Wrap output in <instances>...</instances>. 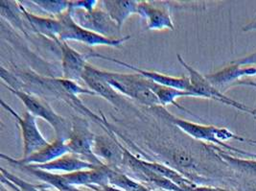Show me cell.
I'll list each match as a JSON object with an SVG mask.
<instances>
[{
	"label": "cell",
	"instance_id": "cell-1",
	"mask_svg": "<svg viewBox=\"0 0 256 191\" xmlns=\"http://www.w3.org/2000/svg\"><path fill=\"white\" fill-rule=\"evenodd\" d=\"M160 114L163 118L170 120L171 123H173L178 128H180L182 131L186 132L188 136H192L195 140L208 142L220 145L222 147L228 149L230 151L238 153L240 155L252 156L256 158V154H252L248 152H244L243 150L236 149L232 146L224 142L230 140H237L242 142H248V144L256 145V140L244 138L243 136H238L232 132L228 130L226 128H218V127H215L212 125H200V124L190 122L187 120H180L178 118H176L174 116L168 114L163 108L160 110Z\"/></svg>",
	"mask_w": 256,
	"mask_h": 191
},
{
	"label": "cell",
	"instance_id": "cell-12",
	"mask_svg": "<svg viewBox=\"0 0 256 191\" xmlns=\"http://www.w3.org/2000/svg\"><path fill=\"white\" fill-rule=\"evenodd\" d=\"M68 153H70V151L66 146V140L62 138H56L53 142L48 144L44 148L20 160H16L12 156L4 154H1L0 156L2 160H5L8 162H10L12 166H24L34 164H46Z\"/></svg>",
	"mask_w": 256,
	"mask_h": 191
},
{
	"label": "cell",
	"instance_id": "cell-19",
	"mask_svg": "<svg viewBox=\"0 0 256 191\" xmlns=\"http://www.w3.org/2000/svg\"><path fill=\"white\" fill-rule=\"evenodd\" d=\"M20 168L24 171H26L27 173L33 175L36 178L44 182L48 186L55 188L58 191H88L82 190L74 186H70L68 184H66V180L62 177V174H56L53 172H48L44 170L36 169V168H32L30 166H24Z\"/></svg>",
	"mask_w": 256,
	"mask_h": 191
},
{
	"label": "cell",
	"instance_id": "cell-3",
	"mask_svg": "<svg viewBox=\"0 0 256 191\" xmlns=\"http://www.w3.org/2000/svg\"><path fill=\"white\" fill-rule=\"evenodd\" d=\"M6 88L20 99L27 110L36 118H40L48 122L56 132V138H62L64 140H68L72 129L71 121L57 114L46 100L29 92L14 90L8 86H6Z\"/></svg>",
	"mask_w": 256,
	"mask_h": 191
},
{
	"label": "cell",
	"instance_id": "cell-25",
	"mask_svg": "<svg viewBox=\"0 0 256 191\" xmlns=\"http://www.w3.org/2000/svg\"><path fill=\"white\" fill-rule=\"evenodd\" d=\"M171 156L176 164L180 168H195V160L193 156L184 150H175Z\"/></svg>",
	"mask_w": 256,
	"mask_h": 191
},
{
	"label": "cell",
	"instance_id": "cell-2",
	"mask_svg": "<svg viewBox=\"0 0 256 191\" xmlns=\"http://www.w3.org/2000/svg\"><path fill=\"white\" fill-rule=\"evenodd\" d=\"M98 73L120 94L130 97L147 107L162 106L151 88V81L138 73L123 74L101 70H98Z\"/></svg>",
	"mask_w": 256,
	"mask_h": 191
},
{
	"label": "cell",
	"instance_id": "cell-28",
	"mask_svg": "<svg viewBox=\"0 0 256 191\" xmlns=\"http://www.w3.org/2000/svg\"><path fill=\"white\" fill-rule=\"evenodd\" d=\"M240 76H241V79L243 77H248V76H256V66H250V68L240 66Z\"/></svg>",
	"mask_w": 256,
	"mask_h": 191
},
{
	"label": "cell",
	"instance_id": "cell-23",
	"mask_svg": "<svg viewBox=\"0 0 256 191\" xmlns=\"http://www.w3.org/2000/svg\"><path fill=\"white\" fill-rule=\"evenodd\" d=\"M30 2L55 18L68 12L70 8V1L66 0H32Z\"/></svg>",
	"mask_w": 256,
	"mask_h": 191
},
{
	"label": "cell",
	"instance_id": "cell-24",
	"mask_svg": "<svg viewBox=\"0 0 256 191\" xmlns=\"http://www.w3.org/2000/svg\"><path fill=\"white\" fill-rule=\"evenodd\" d=\"M0 170H1V178L10 182L20 191H53L49 190L46 186H36L28 182H25L24 180L10 173L9 171L5 170L4 168H1Z\"/></svg>",
	"mask_w": 256,
	"mask_h": 191
},
{
	"label": "cell",
	"instance_id": "cell-29",
	"mask_svg": "<svg viewBox=\"0 0 256 191\" xmlns=\"http://www.w3.org/2000/svg\"><path fill=\"white\" fill-rule=\"evenodd\" d=\"M90 188H92V190L97 191H124L118 188H116L114 186H110V184H108L105 186H90Z\"/></svg>",
	"mask_w": 256,
	"mask_h": 191
},
{
	"label": "cell",
	"instance_id": "cell-9",
	"mask_svg": "<svg viewBox=\"0 0 256 191\" xmlns=\"http://www.w3.org/2000/svg\"><path fill=\"white\" fill-rule=\"evenodd\" d=\"M82 80L84 84L95 92L96 96H101L112 105H114L117 110H128L132 106L128 101L116 90L105 79L98 73V70L88 64L82 76Z\"/></svg>",
	"mask_w": 256,
	"mask_h": 191
},
{
	"label": "cell",
	"instance_id": "cell-22",
	"mask_svg": "<svg viewBox=\"0 0 256 191\" xmlns=\"http://www.w3.org/2000/svg\"><path fill=\"white\" fill-rule=\"evenodd\" d=\"M216 154L222 160L226 162L228 166L238 170L242 173L248 175L256 176V160H246L242 158H236L234 156L228 155L226 152L222 151L220 148H216Z\"/></svg>",
	"mask_w": 256,
	"mask_h": 191
},
{
	"label": "cell",
	"instance_id": "cell-5",
	"mask_svg": "<svg viewBox=\"0 0 256 191\" xmlns=\"http://www.w3.org/2000/svg\"><path fill=\"white\" fill-rule=\"evenodd\" d=\"M72 129L70 138L66 140V146L70 153L79 156L81 158L90 162L97 168H105V166L94 153L95 134L90 131L88 120L75 116L71 121Z\"/></svg>",
	"mask_w": 256,
	"mask_h": 191
},
{
	"label": "cell",
	"instance_id": "cell-13",
	"mask_svg": "<svg viewBox=\"0 0 256 191\" xmlns=\"http://www.w3.org/2000/svg\"><path fill=\"white\" fill-rule=\"evenodd\" d=\"M138 14L146 20L148 30H175L170 10L164 4L156 5L149 1H140Z\"/></svg>",
	"mask_w": 256,
	"mask_h": 191
},
{
	"label": "cell",
	"instance_id": "cell-4",
	"mask_svg": "<svg viewBox=\"0 0 256 191\" xmlns=\"http://www.w3.org/2000/svg\"><path fill=\"white\" fill-rule=\"evenodd\" d=\"M60 22V42L75 40L88 44L90 46H112L119 48L123 44L130 38V36H125L119 38H108L106 36L98 35L92 31L82 28L80 25L76 24L71 16L68 10V12L58 16Z\"/></svg>",
	"mask_w": 256,
	"mask_h": 191
},
{
	"label": "cell",
	"instance_id": "cell-30",
	"mask_svg": "<svg viewBox=\"0 0 256 191\" xmlns=\"http://www.w3.org/2000/svg\"><path fill=\"white\" fill-rule=\"evenodd\" d=\"M193 191H230L220 188H208V186H196Z\"/></svg>",
	"mask_w": 256,
	"mask_h": 191
},
{
	"label": "cell",
	"instance_id": "cell-6",
	"mask_svg": "<svg viewBox=\"0 0 256 191\" xmlns=\"http://www.w3.org/2000/svg\"><path fill=\"white\" fill-rule=\"evenodd\" d=\"M178 60L189 74L188 77L190 79V88L188 92L192 94V97H202V98L216 100L230 107L235 108L241 112H248L252 114V108L246 107L244 104L224 96L222 92L210 83L206 76L202 75L198 70L190 66L186 62L182 59L180 55H178Z\"/></svg>",
	"mask_w": 256,
	"mask_h": 191
},
{
	"label": "cell",
	"instance_id": "cell-14",
	"mask_svg": "<svg viewBox=\"0 0 256 191\" xmlns=\"http://www.w3.org/2000/svg\"><path fill=\"white\" fill-rule=\"evenodd\" d=\"M58 48L62 52V78L78 83L88 66V55L79 53L66 42H60Z\"/></svg>",
	"mask_w": 256,
	"mask_h": 191
},
{
	"label": "cell",
	"instance_id": "cell-16",
	"mask_svg": "<svg viewBox=\"0 0 256 191\" xmlns=\"http://www.w3.org/2000/svg\"><path fill=\"white\" fill-rule=\"evenodd\" d=\"M24 18L28 20L33 31L52 40L57 46L60 44V22L58 18H44L28 12L22 4H18Z\"/></svg>",
	"mask_w": 256,
	"mask_h": 191
},
{
	"label": "cell",
	"instance_id": "cell-32",
	"mask_svg": "<svg viewBox=\"0 0 256 191\" xmlns=\"http://www.w3.org/2000/svg\"><path fill=\"white\" fill-rule=\"evenodd\" d=\"M236 86H240V84H243V86H254L256 88V83L254 82H250V81H248V80H241V81H237L235 84Z\"/></svg>",
	"mask_w": 256,
	"mask_h": 191
},
{
	"label": "cell",
	"instance_id": "cell-15",
	"mask_svg": "<svg viewBox=\"0 0 256 191\" xmlns=\"http://www.w3.org/2000/svg\"><path fill=\"white\" fill-rule=\"evenodd\" d=\"M110 168H95L88 170H81L72 173L62 174L66 180V184L74 186H105L110 184Z\"/></svg>",
	"mask_w": 256,
	"mask_h": 191
},
{
	"label": "cell",
	"instance_id": "cell-26",
	"mask_svg": "<svg viewBox=\"0 0 256 191\" xmlns=\"http://www.w3.org/2000/svg\"><path fill=\"white\" fill-rule=\"evenodd\" d=\"M99 1L97 0H79V1H70V8L72 10L82 9L86 11H92L97 7Z\"/></svg>",
	"mask_w": 256,
	"mask_h": 191
},
{
	"label": "cell",
	"instance_id": "cell-11",
	"mask_svg": "<svg viewBox=\"0 0 256 191\" xmlns=\"http://www.w3.org/2000/svg\"><path fill=\"white\" fill-rule=\"evenodd\" d=\"M88 58L92 57V58H99V59H103V60H110V62H114L118 64H121L125 68H127L128 70H132V72H136L140 75L144 76L146 79L150 80L152 83H156L158 84H162L165 86H170V88H174L180 90H184L188 92L190 88V79L188 76H182V77H175V76H169V75H165L156 72H150V70H141L140 68H136L132 64H130L128 62H122V60H117L112 57H108L105 55H102L100 53H96V52H90L88 54Z\"/></svg>",
	"mask_w": 256,
	"mask_h": 191
},
{
	"label": "cell",
	"instance_id": "cell-34",
	"mask_svg": "<svg viewBox=\"0 0 256 191\" xmlns=\"http://www.w3.org/2000/svg\"><path fill=\"white\" fill-rule=\"evenodd\" d=\"M0 191H9V190H7V188H5V186H1V188H0Z\"/></svg>",
	"mask_w": 256,
	"mask_h": 191
},
{
	"label": "cell",
	"instance_id": "cell-10",
	"mask_svg": "<svg viewBox=\"0 0 256 191\" xmlns=\"http://www.w3.org/2000/svg\"><path fill=\"white\" fill-rule=\"evenodd\" d=\"M94 153L105 166L114 170L123 166L124 146L112 136H95Z\"/></svg>",
	"mask_w": 256,
	"mask_h": 191
},
{
	"label": "cell",
	"instance_id": "cell-8",
	"mask_svg": "<svg viewBox=\"0 0 256 191\" xmlns=\"http://www.w3.org/2000/svg\"><path fill=\"white\" fill-rule=\"evenodd\" d=\"M1 106L12 114L18 124V128L20 129L22 142H24L22 158H26L35 153L50 144L47 142L44 136H42V134L38 130V127L36 125V118L30 112L26 110L24 116H20L3 100H1Z\"/></svg>",
	"mask_w": 256,
	"mask_h": 191
},
{
	"label": "cell",
	"instance_id": "cell-27",
	"mask_svg": "<svg viewBox=\"0 0 256 191\" xmlns=\"http://www.w3.org/2000/svg\"><path fill=\"white\" fill-rule=\"evenodd\" d=\"M241 68H250V66H256V52L244 57L241 60H234L232 62Z\"/></svg>",
	"mask_w": 256,
	"mask_h": 191
},
{
	"label": "cell",
	"instance_id": "cell-18",
	"mask_svg": "<svg viewBox=\"0 0 256 191\" xmlns=\"http://www.w3.org/2000/svg\"><path fill=\"white\" fill-rule=\"evenodd\" d=\"M138 2L136 0H103L101 5L121 30L128 18L138 14Z\"/></svg>",
	"mask_w": 256,
	"mask_h": 191
},
{
	"label": "cell",
	"instance_id": "cell-31",
	"mask_svg": "<svg viewBox=\"0 0 256 191\" xmlns=\"http://www.w3.org/2000/svg\"><path fill=\"white\" fill-rule=\"evenodd\" d=\"M243 30L248 32V31H256V22H252L250 24H246L243 27Z\"/></svg>",
	"mask_w": 256,
	"mask_h": 191
},
{
	"label": "cell",
	"instance_id": "cell-20",
	"mask_svg": "<svg viewBox=\"0 0 256 191\" xmlns=\"http://www.w3.org/2000/svg\"><path fill=\"white\" fill-rule=\"evenodd\" d=\"M151 88L152 90V92L156 94V97L158 98V100L160 102V105L163 107L168 106V105H173V106H175V107L184 110V112H186L187 114H189L191 116H195L192 112H190L189 110H187L186 108L182 107L180 105H178L176 103L178 98L192 96V94L189 92L180 90H176L174 88L156 84V83H152V82Z\"/></svg>",
	"mask_w": 256,
	"mask_h": 191
},
{
	"label": "cell",
	"instance_id": "cell-17",
	"mask_svg": "<svg viewBox=\"0 0 256 191\" xmlns=\"http://www.w3.org/2000/svg\"><path fill=\"white\" fill-rule=\"evenodd\" d=\"M32 168L44 170L48 172H66L72 173L81 170H88V169H95L100 168L95 166L92 164L81 158L79 156L68 153L66 155L62 156L57 160L48 162L46 164H34L30 166Z\"/></svg>",
	"mask_w": 256,
	"mask_h": 191
},
{
	"label": "cell",
	"instance_id": "cell-21",
	"mask_svg": "<svg viewBox=\"0 0 256 191\" xmlns=\"http://www.w3.org/2000/svg\"><path fill=\"white\" fill-rule=\"evenodd\" d=\"M110 184L124 191H152L119 170H110Z\"/></svg>",
	"mask_w": 256,
	"mask_h": 191
},
{
	"label": "cell",
	"instance_id": "cell-33",
	"mask_svg": "<svg viewBox=\"0 0 256 191\" xmlns=\"http://www.w3.org/2000/svg\"><path fill=\"white\" fill-rule=\"evenodd\" d=\"M252 116H256V108H252Z\"/></svg>",
	"mask_w": 256,
	"mask_h": 191
},
{
	"label": "cell",
	"instance_id": "cell-7",
	"mask_svg": "<svg viewBox=\"0 0 256 191\" xmlns=\"http://www.w3.org/2000/svg\"><path fill=\"white\" fill-rule=\"evenodd\" d=\"M70 11L74 22L82 28L108 38H119L121 30L103 8H95L92 11L70 9Z\"/></svg>",
	"mask_w": 256,
	"mask_h": 191
}]
</instances>
